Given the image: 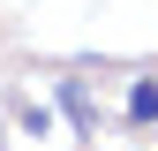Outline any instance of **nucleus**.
<instances>
[{
  "mask_svg": "<svg viewBox=\"0 0 158 151\" xmlns=\"http://www.w3.org/2000/svg\"><path fill=\"white\" fill-rule=\"evenodd\" d=\"M128 121H158V76H135L128 83Z\"/></svg>",
  "mask_w": 158,
  "mask_h": 151,
  "instance_id": "nucleus-1",
  "label": "nucleus"
}]
</instances>
